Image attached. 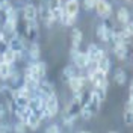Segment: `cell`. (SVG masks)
<instances>
[{
  "label": "cell",
  "mask_w": 133,
  "mask_h": 133,
  "mask_svg": "<svg viewBox=\"0 0 133 133\" xmlns=\"http://www.w3.org/2000/svg\"><path fill=\"white\" fill-rule=\"evenodd\" d=\"M123 119H124V124L127 127H132L133 125V103H130L129 100L125 101L124 112H123Z\"/></svg>",
  "instance_id": "cell-18"
},
{
  "label": "cell",
  "mask_w": 133,
  "mask_h": 133,
  "mask_svg": "<svg viewBox=\"0 0 133 133\" xmlns=\"http://www.w3.org/2000/svg\"><path fill=\"white\" fill-rule=\"evenodd\" d=\"M6 2H8V0H0V6H3V5H5Z\"/></svg>",
  "instance_id": "cell-32"
},
{
  "label": "cell",
  "mask_w": 133,
  "mask_h": 133,
  "mask_svg": "<svg viewBox=\"0 0 133 133\" xmlns=\"http://www.w3.org/2000/svg\"><path fill=\"white\" fill-rule=\"evenodd\" d=\"M116 20H118L123 26H125L130 21V11L127 8H119L118 12H116Z\"/></svg>",
  "instance_id": "cell-24"
},
{
  "label": "cell",
  "mask_w": 133,
  "mask_h": 133,
  "mask_svg": "<svg viewBox=\"0 0 133 133\" xmlns=\"http://www.w3.org/2000/svg\"><path fill=\"white\" fill-rule=\"evenodd\" d=\"M94 9H95L97 15L100 18H103V20H106V18H109V17L112 15V5L109 3L108 0H97Z\"/></svg>",
  "instance_id": "cell-10"
},
{
  "label": "cell",
  "mask_w": 133,
  "mask_h": 133,
  "mask_svg": "<svg viewBox=\"0 0 133 133\" xmlns=\"http://www.w3.org/2000/svg\"><path fill=\"white\" fill-rule=\"evenodd\" d=\"M0 62H3V59H2V53H0Z\"/></svg>",
  "instance_id": "cell-34"
},
{
  "label": "cell",
  "mask_w": 133,
  "mask_h": 133,
  "mask_svg": "<svg viewBox=\"0 0 133 133\" xmlns=\"http://www.w3.org/2000/svg\"><path fill=\"white\" fill-rule=\"evenodd\" d=\"M21 36H26V39L29 42H36L38 36H39V27H38V21L35 23H29V21H23V33Z\"/></svg>",
  "instance_id": "cell-4"
},
{
  "label": "cell",
  "mask_w": 133,
  "mask_h": 133,
  "mask_svg": "<svg viewBox=\"0 0 133 133\" xmlns=\"http://www.w3.org/2000/svg\"><path fill=\"white\" fill-rule=\"evenodd\" d=\"M86 77L82 74L73 77L70 82H68V86H70V89L73 91V94H79V92H83V88H85V85H86Z\"/></svg>",
  "instance_id": "cell-14"
},
{
  "label": "cell",
  "mask_w": 133,
  "mask_h": 133,
  "mask_svg": "<svg viewBox=\"0 0 133 133\" xmlns=\"http://www.w3.org/2000/svg\"><path fill=\"white\" fill-rule=\"evenodd\" d=\"M114 82L116 85H125L127 83V73H125L123 68L115 70V73H114Z\"/></svg>",
  "instance_id": "cell-25"
},
{
  "label": "cell",
  "mask_w": 133,
  "mask_h": 133,
  "mask_svg": "<svg viewBox=\"0 0 133 133\" xmlns=\"http://www.w3.org/2000/svg\"><path fill=\"white\" fill-rule=\"evenodd\" d=\"M12 73H14V66L6 64V62H0V79L8 80Z\"/></svg>",
  "instance_id": "cell-23"
},
{
  "label": "cell",
  "mask_w": 133,
  "mask_h": 133,
  "mask_svg": "<svg viewBox=\"0 0 133 133\" xmlns=\"http://www.w3.org/2000/svg\"><path fill=\"white\" fill-rule=\"evenodd\" d=\"M8 49H11L12 51H15V53H18V55H23V53L26 51L24 39H23V36H21L18 32L11 35V38L8 39Z\"/></svg>",
  "instance_id": "cell-5"
},
{
  "label": "cell",
  "mask_w": 133,
  "mask_h": 133,
  "mask_svg": "<svg viewBox=\"0 0 133 133\" xmlns=\"http://www.w3.org/2000/svg\"><path fill=\"white\" fill-rule=\"evenodd\" d=\"M95 3H97V0H83V5H85V9L86 11L94 9L95 8Z\"/></svg>",
  "instance_id": "cell-28"
},
{
  "label": "cell",
  "mask_w": 133,
  "mask_h": 133,
  "mask_svg": "<svg viewBox=\"0 0 133 133\" xmlns=\"http://www.w3.org/2000/svg\"><path fill=\"white\" fill-rule=\"evenodd\" d=\"M80 70L77 68V66H74L73 64H70V65H66L64 70H62V74H61V79H62V82L68 83L73 77H76V76H79L80 73H79Z\"/></svg>",
  "instance_id": "cell-17"
},
{
  "label": "cell",
  "mask_w": 133,
  "mask_h": 133,
  "mask_svg": "<svg viewBox=\"0 0 133 133\" xmlns=\"http://www.w3.org/2000/svg\"><path fill=\"white\" fill-rule=\"evenodd\" d=\"M26 129L27 127L21 121H17L15 124H14V133H26Z\"/></svg>",
  "instance_id": "cell-27"
},
{
  "label": "cell",
  "mask_w": 133,
  "mask_h": 133,
  "mask_svg": "<svg viewBox=\"0 0 133 133\" xmlns=\"http://www.w3.org/2000/svg\"><path fill=\"white\" fill-rule=\"evenodd\" d=\"M71 59H73V65L77 66L79 70H83V68H88L91 65L89 64V59L86 56L85 51H80V50H71Z\"/></svg>",
  "instance_id": "cell-7"
},
{
  "label": "cell",
  "mask_w": 133,
  "mask_h": 133,
  "mask_svg": "<svg viewBox=\"0 0 133 133\" xmlns=\"http://www.w3.org/2000/svg\"><path fill=\"white\" fill-rule=\"evenodd\" d=\"M35 95H38L39 98L45 100L47 97H50L51 94H55V88H53V85L47 80H41L39 85H38V88H36V91L33 92Z\"/></svg>",
  "instance_id": "cell-11"
},
{
  "label": "cell",
  "mask_w": 133,
  "mask_h": 133,
  "mask_svg": "<svg viewBox=\"0 0 133 133\" xmlns=\"http://www.w3.org/2000/svg\"><path fill=\"white\" fill-rule=\"evenodd\" d=\"M80 133H91V132H88V130H82Z\"/></svg>",
  "instance_id": "cell-33"
},
{
  "label": "cell",
  "mask_w": 133,
  "mask_h": 133,
  "mask_svg": "<svg viewBox=\"0 0 133 133\" xmlns=\"http://www.w3.org/2000/svg\"><path fill=\"white\" fill-rule=\"evenodd\" d=\"M21 56H23V55H18V53H15V51H12L11 49H8L6 51L2 53L3 62H6V64H9V65H14L18 59H21Z\"/></svg>",
  "instance_id": "cell-20"
},
{
  "label": "cell",
  "mask_w": 133,
  "mask_h": 133,
  "mask_svg": "<svg viewBox=\"0 0 133 133\" xmlns=\"http://www.w3.org/2000/svg\"><path fill=\"white\" fill-rule=\"evenodd\" d=\"M58 2H61V3H62V2H64V0H58Z\"/></svg>",
  "instance_id": "cell-36"
},
{
  "label": "cell",
  "mask_w": 133,
  "mask_h": 133,
  "mask_svg": "<svg viewBox=\"0 0 133 133\" xmlns=\"http://www.w3.org/2000/svg\"><path fill=\"white\" fill-rule=\"evenodd\" d=\"M94 66H95V70H98L101 73L108 74L109 71H110V59H109L108 56H103L100 61H97V62L94 64Z\"/></svg>",
  "instance_id": "cell-21"
},
{
  "label": "cell",
  "mask_w": 133,
  "mask_h": 133,
  "mask_svg": "<svg viewBox=\"0 0 133 133\" xmlns=\"http://www.w3.org/2000/svg\"><path fill=\"white\" fill-rule=\"evenodd\" d=\"M27 51V56L30 61H39V45H38V42H30V45H29V49H26Z\"/></svg>",
  "instance_id": "cell-22"
},
{
  "label": "cell",
  "mask_w": 133,
  "mask_h": 133,
  "mask_svg": "<svg viewBox=\"0 0 133 133\" xmlns=\"http://www.w3.org/2000/svg\"><path fill=\"white\" fill-rule=\"evenodd\" d=\"M82 104H83V92L74 94L73 100L70 101V104L65 108L64 110V116H62V121L66 127H71L74 124V121L80 116V110H82Z\"/></svg>",
  "instance_id": "cell-2"
},
{
  "label": "cell",
  "mask_w": 133,
  "mask_h": 133,
  "mask_svg": "<svg viewBox=\"0 0 133 133\" xmlns=\"http://www.w3.org/2000/svg\"><path fill=\"white\" fill-rule=\"evenodd\" d=\"M76 20H77V17H70V15H65V14H62L61 23H62L64 26H74Z\"/></svg>",
  "instance_id": "cell-26"
},
{
  "label": "cell",
  "mask_w": 133,
  "mask_h": 133,
  "mask_svg": "<svg viewBox=\"0 0 133 133\" xmlns=\"http://www.w3.org/2000/svg\"><path fill=\"white\" fill-rule=\"evenodd\" d=\"M101 103H103V100L100 97V94L95 91V89H92V91L88 94V97L83 100L80 116H82L83 119H86V121L91 119L94 115L98 114L100 108H101Z\"/></svg>",
  "instance_id": "cell-1"
},
{
  "label": "cell",
  "mask_w": 133,
  "mask_h": 133,
  "mask_svg": "<svg viewBox=\"0 0 133 133\" xmlns=\"http://www.w3.org/2000/svg\"><path fill=\"white\" fill-rule=\"evenodd\" d=\"M45 118H53V116L58 115L59 112V100L56 97V94H51L50 97L45 98Z\"/></svg>",
  "instance_id": "cell-6"
},
{
  "label": "cell",
  "mask_w": 133,
  "mask_h": 133,
  "mask_svg": "<svg viewBox=\"0 0 133 133\" xmlns=\"http://www.w3.org/2000/svg\"><path fill=\"white\" fill-rule=\"evenodd\" d=\"M23 21L35 23L38 21V8L33 3H26L23 8Z\"/></svg>",
  "instance_id": "cell-12"
},
{
  "label": "cell",
  "mask_w": 133,
  "mask_h": 133,
  "mask_svg": "<svg viewBox=\"0 0 133 133\" xmlns=\"http://www.w3.org/2000/svg\"><path fill=\"white\" fill-rule=\"evenodd\" d=\"M124 27L127 29V32L130 33V35H132V38H133V21H132V20H130V21H129V23H127Z\"/></svg>",
  "instance_id": "cell-30"
},
{
  "label": "cell",
  "mask_w": 133,
  "mask_h": 133,
  "mask_svg": "<svg viewBox=\"0 0 133 133\" xmlns=\"http://www.w3.org/2000/svg\"><path fill=\"white\" fill-rule=\"evenodd\" d=\"M114 53L119 61H125V59H130L132 56V45H127V44H118L114 45Z\"/></svg>",
  "instance_id": "cell-15"
},
{
  "label": "cell",
  "mask_w": 133,
  "mask_h": 133,
  "mask_svg": "<svg viewBox=\"0 0 133 133\" xmlns=\"http://www.w3.org/2000/svg\"><path fill=\"white\" fill-rule=\"evenodd\" d=\"M125 2H133V0H125Z\"/></svg>",
  "instance_id": "cell-35"
},
{
  "label": "cell",
  "mask_w": 133,
  "mask_h": 133,
  "mask_svg": "<svg viewBox=\"0 0 133 133\" xmlns=\"http://www.w3.org/2000/svg\"><path fill=\"white\" fill-rule=\"evenodd\" d=\"M85 53H86V56H88V59H89V64H95V62L100 61L103 56H106L104 50L100 49L97 44H89Z\"/></svg>",
  "instance_id": "cell-9"
},
{
  "label": "cell",
  "mask_w": 133,
  "mask_h": 133,
  "mask_svg": "<svg viewBox=\"0 0 133 133\" xmlns=\"http://www.w3.org/2000/svg\"><path fill=\"white\" fill-rule=\"evenodd\" d=\"M109 133H116V132H109Z\"/></svg>",
  "instance_id": "cell-37"
},
{
  "label": "cell",
  "mask_w": 133,
  "mask_h": 133,
  "mask_svg": "<svg viewBox=\"0 0 133 133\" xmlns=\"http://www.w3.org/2000/svg\"><path fill=\"white\" fill-rule=\"evenodd\" d=\"M61 130H59V125L56 124H51L47 127V130H45V133H59Z\"/></svg>",
  "instance_id": "cell-29"
},
{
  "label": "cell",
  "mask_w": 133,
  "mask_h": 133,
  "mask_svg": "<svg viewBox=\"0 0 133 133\" xmlns=\"http://www.w3.org/2000/svg\"><path fill=\"white\" fill-rule=\"evenodd\" d=\"M112 32H114V29H110V27H109L108 24H104V23L98 24V27H97V36H98L100 41H103V42H110Z\"/></svg>",
  "instance_id": "cell-16"
},
{
  "label": "cell",
  "mask_w": 133,
  "mask_h": 133,
  "mask_svg": "<svg viewBox=\"0 0 133 133\" xmlns=\"http://www.w3.org/2000/svg\"><path fill=\"white\" fill-rule=\"evenodd\" d=\"M129 101L133 103V82H132V85H130V88H129Z\"/></svg>",
  "instance_id": "cell-31"
},
{
  "label": "cell",
  "mask_w": 133,
  "mask_h": 133,
  "mask_svg": "<svg viewBox=\"0 0 133 133\" xmlns=\"http://www.w3.org/2000/svg\"><path fill=\"white\" fill-rule=\"evenodd\" d=\"M24 73H27L29 76L35 77L36 80H44V77L47 74V64L42 62V61H35L32 64H29V66L26 68Z\"/></svg>",
  "instance_id": "cell-3"
},
{
  "label": "cell",
  "mask_w": 133,
  "mask_h": 133,
  "mask_svg": "<svg viewBox=\"0 0 133 133\" xmlns=\"http://www.w3.org/2000/svg\"><path fill=\"white\" fill-rule=\"evenodd\" d=\"M62 9H64L65 15L77 17L79 11H80V3H79V0H65L62 3Z\"/></svg>",
  "instance_id": "cell-13"
},
{
  "label": "cell",
  "mask_w": 133,
  "mask_h": 133,
  "mask_svg": "<svg viewBox=\"0 0 133 133\" xmlns=\"http://www.w3.org/2000/svg\"><path fill=\"white\" fill-rule=\"evenodd\" d=\"M38 18H41L42 24L45 26V27H50V26L55 23V21H53V17H51V12H50V8H49V3H47V2H44V3H41V5L38 6Z\"/></svg>",
  "instance_id": "cell-8"
},
{
  "label": "cell",
  "mask_w": 133,
  "mask_h": 133,
  "mask_svg": "<svg viewBox=\"0 0 133 133\" xmlns=\"http://www.w3.org/2000/svg\"><path fill=\"white\" fill-rule=\"evenodd\" d=\"M82 39H83L82 30L74 27L73 32H71V50H79L80 44H82Z\"/></svg>",
  "instance_id": "cell-19"
},
{
  "label": "cell",
  "mask_w": 133,
  "mask_h": 133,
  "mask_svg": "<svg viewBox=\"0 0 133 133\" xmlns=\"http://www.w3.org/2000/svg\"><path fill=\"white\" fill-rule=\"evenodd\" d=\"M59 133H62V132H59Z\"/></svg>",
  "instance_id": "cell-38"
}]
</instances>
